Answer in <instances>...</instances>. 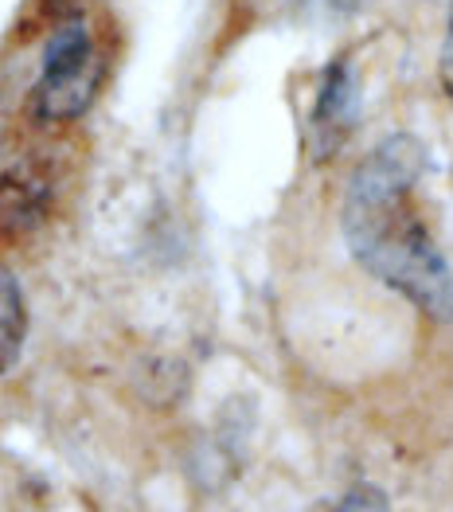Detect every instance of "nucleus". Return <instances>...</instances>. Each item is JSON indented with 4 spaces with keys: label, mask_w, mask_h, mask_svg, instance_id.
<instances>
[{
    "label": "nucleus",
    "mask_w": 453,
    "mask_h": 512,
    "mask_svg": "<svg viewBox=\"0 0 453 512\" xmlns=\"http://www.w3.org/2000/svg\"><path fill=\"white\" fill-rule=\"evenodd\" d=\"M426 149L411 133L379 141L348 176L340 231L352 258L438 325L453 321V270L414 204Z\"/></svg>",
    "instance_id": "obj_1"
},
{
    "label": "nucleus",
    "mask_w": 453,
    "mask_h": 512,
    "mask_svg": "<svg viewBox=\"0 0 453 512\" xmlns=\"http://www.w3.org/2000/svg\"><path fill=\"white\" fill-rule=\"evenodd\" d=\"M102 86V55L90 40L83 20L63 24L47 51H43V75L32 90V110L40 122H75L83 118Z\"/></svg>",
    "instance_id": "obj_2"
},
{
    "label": "nucleus",
    "mask_w": 453,
    "mask_h": 512,
    "mask_svg": "<svg viewBox=\"0 0 453 512\" xmlns=\"http://www.w3.org/2000/svg\"><path fill=\"white\" fill-rule=\"evenodd\" d=\"M356 114H360V79H356L348 55H340V59H332L325 79H321L313 118H309V141H313L317 161L332 157L344 145V137L356 126Z\"/></svg>",
    "instance_id": "obj_3"
},
{
    "label": "nucleus",
    "mask_w": 453,
    "mask_h": 512,
    "mask_svg": "<svg viewBox=\"0 0 453 512\" xmlns=\"http://www.w3.org/2000/svg\"><path fill=\"white\" fill-rule=\"evenodd\" d=\"M24 337H28V305H24L16 274L0 266V376L20 360Z\"/></svg>",
    "instance_id": "obj_4"
},
{
    "label": "nucleus",
    "mask_w": 453,
    "mask_h": 512,
    "mask_svg": "<svg viewBox=\"0 0 453 512\" xmlns=\"http://www.w3.org/2000/svg\"><path fill=\"white\" fill-rule=\"evenodd\" d=\"M332 512H391V501L379 485H352Z\"/></svg>",
    "instance_id": "obj_5"
},
{
    "label": "nucleus",
    "mask_w": 453,
    "mask_h": 512,
    "mask_svg": "<svg viewBox=\"0 0 453 512\" xmlns=\"http://www.w3.org/2000/svg\"><path fill=\"white\" fill-rule=\"evenodd\" d=\"M438 79H442V94L453 106V0L450 16H446V40H442V55H438Z\"/></svg>",
    "instance_id": "obj_6"
},
{
    "label": "nucleus",
    "mask_w": 453,
    "mask_h": 512,
    "mask_svg": "<svg viewBox=\"0 0 453 512\" xmlns=\"http://www.w3.org/2000/svg\"><path fill=\"white\" fill-rule=\"evenodd\" d=\"M43 8H47V12H59V16H63V12L79 8V0H43Z\"/></svg>",
    "instance_id": "obj_7"
},
{
    "label": "nucleus",
    "mask_w": 453,
    "mask_h": 512,
    "mask_svg": "<svg viewBox=\"0 0 453 512\" xmlns=\"http://www.w3.org/2000/svg\"><path fill=\"white\" fill-rule=\"evenodd\" d=\"M340 4H348V8H356V4H360V0H340Z\"/></svg>",
    "instance_id": "obj_8"
}]
</instances>
